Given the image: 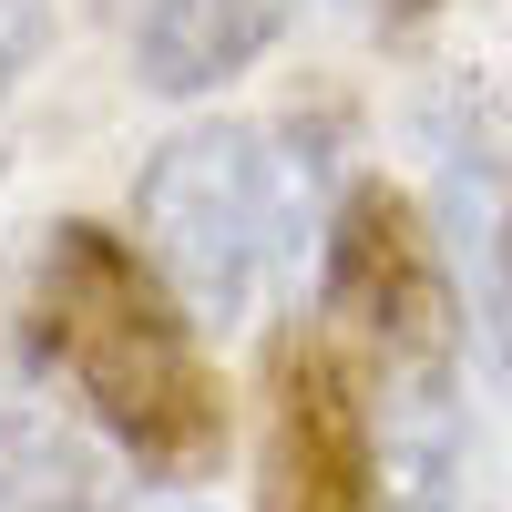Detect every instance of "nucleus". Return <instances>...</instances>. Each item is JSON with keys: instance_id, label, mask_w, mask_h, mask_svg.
Listing matches in <instances>:
<instances>
[{"instance_id": "obj_1", "label": "nucleus", "mask_w": 512, "mask_h": 512, "mask_svg": "<svg viewBox=\"0 0 512 512\" xmlns=\"http://www.w3.org/2000/svg\"><path fill=\"white\" fill-rule=\"evenodd\" d=\"M31 349L62 390L134 451L144 482H205L226 461V390L205 369L185 308L144 277V256L103 226H52L31 267Z\"/></svg>"}, {"instance_id": "obj_7", "label": "nucleus", "mask_w": 512, "mask_h": 512, "mask_svg": "<svg viewBox=\"0 0 512 512\" xmlns=\"http://www.w3.org/2000/svg\"><path fill=\"white\" fill-rule=\"evenodd\" d=\"M41 0H0V103H11V82L31 72V52H41Z\"/></svg>"}, {"instance_id": "obj_2", "label": "nucleus", "mask_w": 512, "mask_h": 512, "mask_svg": "<svg viewBox=\"0 0 512 512\" xmlns=\"http://www.w3.org/2000/svg\"><path fill=\"white\" fill-rule=\"evenodd\" d=\"M287 226H297V185L256 123H185L175 144H154L134 185V256L185 308V328H236L267 267L297 246Z\"/></svg>"}, {"instance_id": "obj_3", "label": "nucleus", "mask_w": 512, "mask_h": 512, "mask_svg": "<svg viewBox=\"0 0 512 512\" xmlns=\"http://www.w3.org/2000/svg\"><path fill=\"white\" fill-rule=\"evenodd\" d=\"M328 318L379 359V400H461V297L431 226L410 216V195L390 185H349V205L328 216Z\"/></svg>"}, {"instance_id": "obj_8", "label": "nucleus", "mask_w": 512, "mask_h": 512, "mask_svg": "<svg viewBox=\"0 0 512 512\" xmlns=\"http://www.w3.org/2000/svg\"><path fill=\"white\" fill-rule=\"evenodd\" d=\"M93 512H195V492H175V482H103Z\"/></svg>"}, {"instance_id": "obj_6", "label": "nucleus", "mask_w": 512, "mask_h": 512, "mask_svg": "<svg viewBox=\"0 0 512 512\" xmlns=\"http://www.w3.org/2000/svg\"><path fill=\"white\" fill-rule=\"evenodd\" d=\"M287 0H134V72L154 93H216L277 41Z\"/></svg>"}, {"instance_id": "obj_9", "label": "nucleus", "mask_w": 512, "mask_h": 512, "mask_svg": "<svg viewBox=\"0 0 512 512\" xmlns=\"http://www.w3.org/2000/svg\"><path fill=\"white\" fill-rule=\"evenodd\" d=\"M318 11H359V0H318Z\"/></svg>"}, {"instance_id": "obj_5", "label": "nucleus", "mask_w": 512, "mask_h": 512, "mask_svg": "<svg viewBox=\"0 0 512 512\" xmlns=\"http://www.w3.org/2000/svg\"><path fill=\"white\" fill-rule=\"evenodd\" d=\"M431 246L451 267V297L472 308L492 359L512 369V134L492 113L472 144H441V236Z\"/></svg>"}, {"instance_id": "obj_4", "label": "nucleus", "mask_w": 512, "mask_h": 512, "mask_svg": "<svg viewBox=\"0 0 512 512\" xmlns=\"http://www.w3.org/2000/svg\"><path fill=\"white\" fill-rule=\"evenodd\" d=\"M256 512H379V451L369 400L328 338H297L267 369V461H256Z\"/></svg>"}]
</instances>
